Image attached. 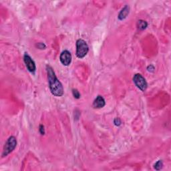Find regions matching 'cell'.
<instances>
[{
  "instance_id": "30bf717a",
  "label": "cell",
  "mask_w": 171,
  "mask_h": 171,
  "mask_svg": "<svg viewBox=\"0 0 171 171\" xmlns=\"http://www.w3.org/2000/svg\"><path fill=\"white\" fill-rule=\"evenodd\" d=\"M163 167V163L161 160H158V162H156L155 165H154V168L157 170L162 169Z\"/></svg>"
},
{
  "instance_id": "9c48e42d",
  "label": "cell",
  "mask_w": 171,
  "mask_h": 171,
  "mask_svg": "<svg viewBox=\"0 0 171 171\" xmlns=\"http://www.w3.org/2000/svg\"><path fill=\"white\" fill-rule=\"evenodd\" d=\"M137 26L139 27V29L143 30L146 29V27L148 26V23L146 22V21L144 20H139L137 23Z\"/></svg>"
},
{
  "instance_id": "9a60e30c",
  "label": "cell",
  "mask_w": 171,
  "mask_h": 171,
  "mask_svg": "<svg viewBox=\"0 0 171 171\" xmlns=\"http://www.w3.org/2000/svg\"><path fill=\"white\" fill-rule=\"evenodd\" d=\"M147 69H148V70L149 72H154V67L153 66V65H149L148 68H147Z\"/></svg>"
},
{
  "instance_id": "6da1fadb",
  "label": "cell",
  "mask_w": 171,
  "mask_h": 171,
  "mask_svg": "<svg viewBox=\"0 0 171 171\" xmlns=\"http://www.w3.org/2000/svg\"><path fill=\"white\" fill-rule=\"evenodd\" d=\"M47 74L49 82V86L51 94L56 97H60L64 94V88L62 84L57 78L56 74L50 65H46Z\"/></svg>"
},
{
  "instance_id": "5bb4252c",
  "label": "cell",
  "mask_w": 171,
  "mask_h": 171,
  "mask_svg": "<svg viewBox=\"0 0 171 171\" xmlns=\"http://www.w3.org/2000/svg\"><path fill=\"white\" fill-rule=\"evenodd\" d=\"M37 48L39 49H44L46 48V46L44 44H42V43H39L37 44Z\"/></svg>"
},
{
  "instance_id": "7a4b0ae2",
  "label": "cell",
  "mask_w": 171,
  "mask_h": 171,
  "mask_svg": "<svg viewBox=\"0 0 171 171\" xmlns=\"http://www.w3.org/2000/svg\"><path fill=\"white\" fill-rule=\"evenodd\" d=\"M89 51L88 46L82 39H79L76 42V56L78 58H83L87 55Z\"/></svg>"
},
{
  "instance_id": "8992f818",
  "label": "cell",
  "mask_w": 171,
  "mask_h": 171,
  "mask_svg": "<svg viewBox=\"0 0 171 171\" xmlns=\"http://www.w3.org/2000/svg\"><path fill=\"white\" fill-rule=\"evenodd\" d=\"M72 54L69 51L64 50L63 51L62 53L60 54V62L63 65H65V66H68V65H69L70 64V63L72 62Z\"/></svg>"
},
{
  "instance_id": "8fae6325",
  "label": "cell",
  "mask_w": 171,
  "mask_h": 171,
  "mask_svg": "<svg viewBox=\"0 0 171 171\" xmlns=\"http://www.w3.org/2000/svg\"><path fill=\"white\" fill-rule=\"evenodd\" d=\"M72 94H73L74 98H76V99H78V98L80 97V94L79 93V92L76 90V89H74V90H72Z\"/></svg>"
},
{
  "instance_id": "52a82bcc",
  "label": "cell",
  "mask_w": 171,
  "mask_h": 171,
  "mask_svg": "<svg viewBox=\"0 0 171 171\" xmlns=\"http://www.w3.org/2000/svg\"><path fill=\"white\" fill-rule=\"evenodd\" d=\"M106 104L104 98L101 96H98L93 102V107L94 108H102Z\"/></svg>"
},
{
  "instance_id": "277c9868",
  "label": "cell",
  "mask_w": 171,
  "mask_h": 171,
  "mask_svg": "<svg viewBox=\"0 0 171 171\" xmlns=\"http://www.w3.org/2000/svg\"><path fill=\"white\" fill-rule=\"evenodd\" d=\"M133 82H134L135 85L137 86V87L139 88L142 92L146 90L148 84H147L146 80L141 74H135L134 78H133Z\"/></svg>"
},
{
  "instance_id": "7c38bea8",
  "label": "cell",
  "mask_w": 171,
  "mask_h": 171,
  "mask_svg": "<svg viewBox=\"0 0 171 171\" xmlns=\"http://www.w3.org/2000/svg\"><path fill=\"white\" fill-rule=\"evenodd\" d=\"M114 123L116 126H120L121 125V121L120 120V118H116L114 121Z\"/></svg>"
},
{
  "instance_id": "ba28073f",
  "label": "cell",
  "mask_w": 171,
  "mask_h": 171,
  "mask_svg": "<svg viewBox=\"0 0 171 171\" xmlns=\"http://www.w3.org/2000/svg\"><path fill=\"white\" fill-rule=\"evenodd\" d=\"M130 11V7L128 6H126L125 8L122 9L121 11L118 15V19L120 20H123L127 17Z\"/></svg>"
},
{
  "instance_id": "3957f363",
  "label": "cell",
  "mask_w": 171,
  "mask_h": 171,
  "mask_svg": "<svg viewBox=\"0 0 171 171\" xmlns=\"http://www.w3.org/2000/svg\"><path fill=\"white\" fill-rule=\"evenodd\" d=\"M16 146H17V140H16L15 137L11 136L9 138L6 144H5L3 153H2V157L8 156L9 154H10L15 148Z\"/></svg>"
},
{
  "instance_id": "5b68a950",
  "label": "cell",
  "mask_w": 171,
  "mask_h": 171,
  "mask_svg": "<svg viewBox=\"0 0 171 171\" xmlns=\"http://www.w3.org/2000/svg\"><path fill=\"white\" fill-rule=\"evenodd\" d=\"M23 60H24V63L25 65H26L28 71L30 72H34L36 71V64H35L34 60L32 59V58L27 53H25L24 56H23Z\"/></svg>"
},
{
  "instance_id": "4fadbf2b",
  "label": "cell",
  "mask_w": 171,
  "mask_h": 171,
  "mask_svg": "<svg viewBox=\"0 0 171 171\" xmlns=\"http://www.w3.org/2000/svg\"><path fill=\"white\" fill-rule=\"evenodd\" d=\"M39 132H40L41 134H44V133H45V129H44V126L43 125H40L39 126Z\"/></svg>"
}]
</instances>
